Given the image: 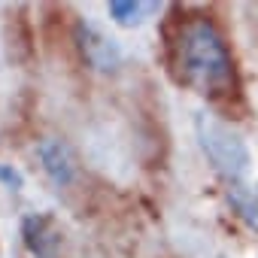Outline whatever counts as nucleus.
I'll return each instance as SVG.
<instances>
[{
    "label": "nucleus",
    "instance_id": "5",
    "mask_svg": "<svg viewBox=\"0 0 258 258\" xmlns=\"http://www.w3.org/2000/svg\"><path fill=\"white\" fill-rule=\"evenodd\" d=\"M22 240L34 258H55L61 249V231L46 213H28L22 219Z\"/></svg>",
    "mask_w": 258,
    "mask_h": 258
},
{
    "label": "nucleus",
    "instance_id": "1",
    "mask_svg": "<svg viewBox=\"0 0 258 258\" xmlns=\"http://www.w3.org/2000/svg\"><path fill=\"white\" fill-rule=\"evenodd\" d=\"M176 79L210 100H225L237 91L234 55L225 34L207 16H185L170 43Z\"/></svg>",
    "mask_w": 258,
    "mask_h": 258
},
{
    "label": "nucleus",
    "instance_id": "8",
    "mask_svg": "<svg viewBox=\"0 0 258 258\" xmlns=\"http://www.w3.org/2000/svg\"><path fill=\"white\" fill-rule=\"evenodd\" d=\"M0 185H7L10 191H19V188L25 185L22 170H19V167H13V164H4V161H0Z\"/></svg>",
    "mask_w": 258,
    "mask_h": 258
},
{
    "label": "nucleus",
    "instance_id": "6",
    "mask_svg": "<svg viewBox=\"0 0 258 258\" xmlns=\"http://www.w3.org/2000/svg\"><path fill=\"white\" fill-rule=\"evenodd\" d=\"M228 204L234 210V216L258 234V185H249V182H240V185H228Z\"/></svg>",
    "mask_w": 258,
    "mask_h": 258
},
{
    "label": "nucleus",
    "instance_id": "7",
    "mask_svg": "<svg viewBox=\"0 0 258 258\" xmlns=\"http://www.w3.org/2000/svg\"><path fill=\"white\" fill-rule=\"evenodd\" d=\"M152 13H158V7L143 4V0H112V4H106V16L121 28H140Z\"/></svg>",
    "mask_w": 258,
    "mask_h": 258
},
{
    "label": "nucleus",
    "instance_id": "2",
    "mask_svg": "<svg viewBox=\"0 0 258 258\" xmlns=\"http://www.w3.org/2000/svg\"><path fill=\"white\" fill-rule=\"evenodd\" d=\"M195 137H198V146H201L204 158L225 179V185L246 182L249 167H252V152H249L243 134L231 121L204 109V112L195 115Z\"/></svg>",
    "mask_w": 258,
    "mask_h": 258
},
{
    "label": "nucleus",
    "instance_id": "3",
    "mask_svg": "<svg viewBox=\"0 0 258 258\" xmlns=\"http://www.w3.org/2000/svg\"><path fill=\"white\" fill-rule=\"evenodd\" d=\"M73 40H76V46H79L82 61H85L91 70H97V73H115V70L121 67V61H124L121 46H118L109 34H103L94 22H88V19H79V22H76Z\"/></svg>",
    "mask_w": 258,
    "mask_h": 258
},
{
    "label": "nucleus",
    "instance_id": "4",
    "mask_svg": "<svg viewBox=\"0 0 258 258\" xmlns=\"http://www.w3.org/2000/svg\"><path fill=\"white\" fill-rule=\"evenodd\" d=\"M37 161L46 173V179L58 188H70L79 176V164L73 149L61 140V137H43L37 143Z\"/></svg>",
    "mask_w": 258,
    "mask_h": 258
}]
</instances>
